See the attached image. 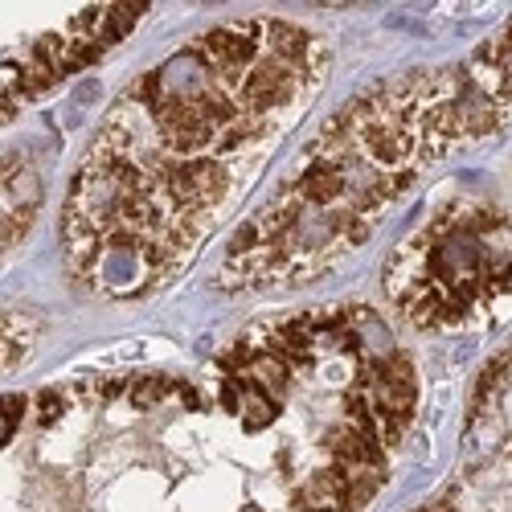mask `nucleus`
<instances>
[{
    "label": "nucleus",
    "instance_id": "f257e3e1",
    "mask_svg": "<svg viewBox=\"0 0 512 512\" xmlns=\"http://www.w3.org/2000/svg\"><path fill=\"white\" fill-rule=\"evenodd\" d=\"M152 181L173 201L177 213L197 218V213H213V205L230 193V168L213 156H193V160H173Z\"/></svg>",
    "mask_w": 512,
    "mask_h": 512
},
{
    "label": "nucleus",
    "instance_id": "f03ea898",
    "mask_svg": "<svg viewBox=\"0 0 512 512\" xmlns=\"http://www.w3.org/2000/svg\"><path fill=\"white\" fill-rule=\"evenodd\" d=\"M213 87H218V78H213L209 62L201 58V50H181L173 54L160 70L148 74L144 82V107H181V103H197L205 99Z\"/></svg>",
    "mask_w": 512,
    "mask_h": 512
},
{
    "label": "nucleus",
    "instance_id": "7ed1b4c3",
    "mask_svg": "<svg viewBox=\"0 0 512 512\" xmlns=\"http://www.w3.org/2000/svg\"><path fill=\"white\" fill-rule=\"evenodd\" d=\"M238 381H246V386H254V390H263V394L275 398L291 381V369H287V361L279 353H250V361L238 373Z\"/></svg>",
    "mask_w": 512,
    "mask_h": 512
},
{
    "label": "nucleus",
    "instance_id": "20e7f679",
    "mask_svg": "<svg viewBox=\"0 0 512 512\" xmlns=\"http://www.w3.org/2000/svg\"><path fill=\"white\" fill-rule=\"evenodd\" d=\"M0 193H5V205H9V213H37V205H41V177L33 173L29 164H21V168H13V173L5 177V185H0Z\"/></svg>",
    "mask_w": 512,
    "mask_h": 512
},
{
    "label": "nucleus",
    "instance_id": "39448f33",
    "mask_svg": "<svg viewBox=\"0 0 512 512\" xmlns=\"http://www.w3.org/2000/svg\"><path fill=\"white\" fill-rule=\"evenodd\" d=\"M353 320H357V349L361 353H369V361H386V357H394V336H390V328L381 324L369 308H361V312H353Z\"/></svg>",
    "mask_w": 512,
    "mask_h": 512
},
{
    "label": "nucleus",
    "instance_id": "423d86ee",
    "mask_svg": "<svg viewBox=\"0 0 512 512\" xmlns=\"http://www.w3.org/2000/svg\"><path fill=\"white\" fill-rule=\"evenodd\" d=\"M275 414H279L275 398H271V394H263V390H254V386H246V381H242L238 418L246 422V431H259V426H271V422H275Z\"/></svg>",
    "mask_w": 512,
    "mask_h": 512
},
{
    "label": "nucleus",
    "instance_id": "0eeeda50",
    "mask_svg": "<svg viewBox=\"0 0 512 512\" xmlns=\"http://www.w3.org/2000/svg\"><path fill=\"white\" fill-rule=\"evenodd\" d=\"M340 492H345L340 472H320L300 488V500L308 504V512H324V508H340Z\"/></svg>",
    "mask_w": 512,
    "mask_h": 512
},
{
    "label": "nucleus",
    "instance_id": "6e6552de",
    "mask_svg": "<svg viewBox=\"0 0 512 512\" xmlns=\"http://www.w3.org/2000/svg\"><path fill=\"white\" fill-rule=\"evenodd\" d=\"M140 13H144V5H111L107 9V25H103V37H123L127 29H132L136 21H140Z\"/></svg>",
    "mask_w": 512,
    "mask_h": 512
},
{
    "label": "nucleus",
    "instance_id": "1a4fd4ad",
    "mask_svg": "<svg viewBox=\"0 0 512 512\" xmlns=\"http://www.w3.org/2000/svg\"><path fill=\"white\" fill-rule=\"evenodd\" d=\"M164 394H168V386L160 377H148V381H136V386H132V402L136 406H156Z\"/></svg>",
    "mask_w": 512,
    "mask_h": 512
},
{
    "label": "nucleus",
    "instance_id": "9d476101",
    "mask_svg": "<svg viewBox=\"0 0 512 512\" xmlns=\"http://www.w3.org/2000/svg\"><path fill=\"white\" fill-rule=\"evenodd\" d=\"M17 414H21V398H5V410H0V443H9L13 426H17Z\"/></svg>",
    "mask_w": 512,
    "mask_h": 512
},
{
    "label": "nucleus",
    "instance_id": "9b49d317",
    "mask_svg": "<svg viewBox=\"0 0 512 512\" xmlns=\"http://www.w3.org/2000/svg\"><path fill=\"white\" fill-rule=\"evenodd\" d=\"M13 230H17V222H13L9 205H5V193H0V242H9V238H13Z\"/></svg>",
    "mask_w": 512,
    "mask_h": 512
},
{
    "label": "nucleus",
    "instance_id": "f8f14e48",
    "mask_svg": "<svg viewBox=\"0 0 512 512\" xmlns=\"http://www.w3.org/2000/svg\"><path fill=\"white\" fill-rule=\"evenodd\" d=\"M99 99V82L91 78V82H82V87L74 91V107H87V103H95Z\"/></svg>",
    "mask_w": 512,
    "mask_h": 512
},
{
    "label": "nucleus",
    "instance_id": "ddd939ff",
    "mask_svg": "<svg viewBox=\"0 0 512 512\" xmlns=\"http://www.w3.org/2000/svg\"><path fill=\"white\" fill-rule=\"evenodd\" d=\"M41 402H46V406H41V414H46V418H54V414L62 410V402H58V394H46V398H41Z\"/></svg>",
    "mask_w": 512,
    "mask_h": 512
},
{
    "label": "nucleus",
    "instance_id": "4468645a",
    "mask_svg": "<svg viewBox=\"0 0 512 512\" xmlns=\"http://www.w3.org/2000/svg\"><path fill=\"white\" fill-rule=\"evenodd\" d=\"M9 87H17V70H9V66H5V70H0V95H5Z\"/></svg>",
    "mask_w": 512,
    "mask_h": 512
},
{
    "label": "nucleus",
    "instance_id": "2eb2a0df",
    "mask_svg": "<svg viewBox=\"0 0 512 512\" xmlns=\"http://www.w3.org/2000/svg\"><path fill=\"white\" fill-rule=\"evenodd\" d=\"M324 512H345V508H324Z\"/></svg>",
    "mask_w": 512,
    "mask_h": 512
}]
</instances>
